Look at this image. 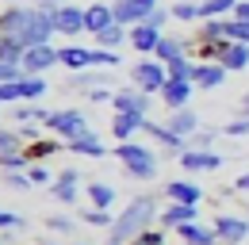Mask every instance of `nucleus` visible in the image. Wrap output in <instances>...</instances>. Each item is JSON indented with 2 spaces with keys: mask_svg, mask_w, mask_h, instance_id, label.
Returning a JSON list of instances; mask_svg holds the SVG:
<instances>
[{
  "mask_svg": "<svg viewBox=\"0 0 249 245\" xmlns=\"http://www.w3.org/2000/svg\"><path fill=\"white\" fill-rule=\"evenodd\" d=\"M211 226L222 245H242L249 238V218H242V214H215Z\"/></svg>",
  "mask_w": 249,
  "mask_h": 245,
  "instance_id": "423d86ee",
  "label": "nucleus"
},
{
  "mask_svg": "<svg viewBox=\"0 0 249 245\" xmlns=\"http://www.w3.org/2000/svg\"><path fill=\"white\" fill-rule=\"evenodd\" d=\"M111 69V65H119V50H104V46H92V69Z\"/></svg>",
  "mask_w": 249,
  "mask_h": 245,
  "instance_id": "ea45409f",
  "label": "nucleus"
},
{
  "mask_svg": "<svg viewBox=\"0 0 249 245\" xmlns=\"http://www.w3.org/2000/svg\"><path fill=\"white\" fill-rule=\"evenodd\" d=\"M123 42H130V27H123V23H111L96 35V46H104V50H119Z\"/></svg>",
  "mask_w": 249,
  "mask_h": 245,
  "instance_id": "bb28decb",
  "label": "nucleus"
},
{
  "mask_svg": "<svg viewBox=\"0 0 249 245\" xmlns=\"http://www.w3.org/2000/svg\"><path fill=\"white\" fill-rule=\"evenodd\" d=\"M50 65H62L54 42H46V46H27V50H23V73H27V77H42Z\"/></svg>",
  "mask_w": 249,
  "mask_h": 245,
  "instance_id": "0eeeda50",
  "label": "nucleus"
},
{
  "mask_svg": "<svg viewBox=\"0 0 249 245\" xmlns=\"http://www.w3.org/2000/svg\"><path fill=\"white\" fill-rule=\"evenodd\" d=\"M192 54V38H180V35H161V42H157L154 58L157 61H177V58H188Z\"/></svg>",
  "mask_w": 249,
  "mask_h": 245,
  "instance_id": "dca6fc26",
  "label": "nucleus"
},
{
  "mask_svg": "<svg viewBox=\"0 0 249 245\" xmlns=\"http://www.w3.org/2000/svg\"><path fill=\"white\" fill-rule=\"evenodd\" d=\"M27 176H31V184H46V180H50V173H46V165H42V161H31Z\"/></svg>",
  "mask_w": 249,
  "mask_h": 245,
  "instance_id": "09e8293b",
  "label": "nucleus"
},
{
  "mask_svg": "<svg viewBox=\"0 0 249 245\" xmlns=\"http://www.w3.org/2000/svg\"><path fill=\"white\" fill-rule=\"evenodd\" d=\"M58 58L69 73H81V69H92V50L89 46H62L58 50Z\"/></svg>",
  "mask_w": 249,
  "mask_h": 245,
  "instance_id": "5701e85b",
  "label": "nucleus"
},
{
  "mask_svg": "<svg viewBox=\"0 0 249 245\" xmlns=\"http://www.w3.org/2000/svg\"><path fill=\"white\" fill-rule=\"evenodd\" d=\"M130 245H165V234L150 226V230H142V234H138V238H134Z\"/></svg>",
  "mask_w": 249,
  "mask_h": 245,
  "instance_id": "c03bdc74",
  "label": "nucleus"
},
{
  "mask_svg": "<svg viewBox=\"0 0 249 245\" xmlns=\"http://www.w3.org/2000/svg\"><path fill=\"white\" fill-rule=\"evenodd\" d=\"M23 42H16L12 35H0V65H23Z\"/></svg>",
  "mask_w": 249,
  "mask_h": 245,
  "instance_id": "7c9ffc66",
  "label": "nucleus"
},
{
  "mask_svg": "<svg viewBox=\"0 0 249 245\" xmlns=\"http://www.w3.org/2000/svg\"><path fill=\"white\" fill-rule=\"evenodd\" d=\"M65 150L77 153V157H107V150H104V142H100V134H96V130H85V134H81V138H73Z\"/></svg>",
  "mask_w": 249,
  "mask_h": 245,
  "instance_id": "4be33fe9",
  "label": "nucleus"
},
{
  "mask_svg": "<svg viewBox=\"0 0 249 245\" xmlns=\"http://www.w3.org/2000/svg\"><path fill=\"white\" fill-rule=\"evenodd\" d=\"M234 16H238V19H249V0H238V8H234Z\"/></svg>",
  "mask_w": 249,
  "mask_h": 245,
  "instance_id": "864d4df0",
  "label": "nucleus"
},
{
  "mask_svg": "<svg viewBox=\"0 0 249 245\" xmlns=\"http://www.w3.org/2000/svg\"><path fill=\"white\" fill-rule=\"evenodd\" d=\"M111 107L115 111H138V115H150V92L142 88H119L115 96H111Z\"/></svg>",
  "mask_w": 249,
  "mask_h": 245,
  "instance_id": "4468645a",
  "label": "nucleus"
},
{
  "mask_svg": "<svg viewBox=\"0 0 249 245\" xmlns=\"http://www.w3.org/2000/svg\"><path fill=\"white\" fill-rule=\"evenodd\" d=\"M226 38H234V42H249V19L230 16V19H226Z\"/></svg>",
  "mask_w": 249,
  "mask_h": 245,
  "instance_id": "4c0bfd02",
  "label": "nucleus"
},
{
  "mask_svg": "<svg viewBox=\"0 0 249 245\" xmlns=\"http://www.w3.org/2000/svg\"><path fill=\"white\" fill-rule=\"evenodd\" d=\"M46 226H50L54 234H69V230H73V218H69V214H50Z\"/></svg>",
  "mask_w": 249,
  "mask_h": 245,
  "instance_id": "a18cd8bd",
  "label": "nucleus"
},
{
  "mask_svg": "<svg viewBox=\"0 0 249 245\" xmlns=\"http://www.w3.org/2000/svg\"><path fill=\"white\" fill-rule=\"evenodd\" d=\"M81 218H85L89 226H100V230H111V226H115V214H111V211H100V207H89Z\"/></svg>",
  "mask_w": 249,
  "mask_h": 245,
  "instance_id": "e433bc0d",
  "label": "nucleus"
},
{
  "mask_svg": "<svg viewBox=\"0 0 249 245\" xmlns=\"http://www.w3.org/2000/svg\"><path fill=\"white\" fill-rule=\"evenodd\" d=\"M180 169H184L188 176H192V173H218V169H222V157H218L215 150H192V146H188V150L180 153Z\"/></svg>",
  "mask_w": 249,
  "mask_h": 245,
  "instance_id": "9b49d317",
  "label": "nucleus"
},
{
  "mask_svg": "<svg viewBox=\"0 0 249 245\" xmlns=\"http://www.w3.org/2000/svg\"><path fill=\"white\" fill-rule=\"evenodd\" d=\"M142 130H146V134L154 138L157 146H169V150H180V153L188 150V146H184L188 138H180L177 130H169V122H150V119H146V126H142Z\"/></svg>",
  "mask_w": 249,
  "mask_h": 245,
  "instance_id": "412c9836",
  "label": "nucleus"
},
{
  "mask_svg": "<svg viewBox=\"0 0 249 245\" xmlns=\"http://www.w3.org/2000/svg\"><path fill=\"white\" fill-rule=\"evenodd\" d=\"M130 81H134V88L157 96V92L165 88V81H169V69H165V61H157L154 54H142V58L130 65Z\"/></svg>",
  "mask_w": 249,
  "mask_h": 245,
  "instance_id": "20e7f679",
  "label": "nucleus"
},
{
  "mask_svg": "<svg viewBox=\"0 0 249 245\" xmlns=\"http://www.w3.org/2000/svg\"><path fill=\"white\" fill-rule=\"evenodd\" d=\"M62 146L65 142L54 138V134H50V138H35V142H27V157H31V161H42V157H54Z\"/></svg>",
  "mask_w": 249,
  "mask_h": 245,
  "instance_id": "c756f323",
  "label": "nucleus"
},
{
  "mask_svg": "<svg viewBox=\"0 0 249 245\" xmlns=\"http://www.w3.org/2000/svg\"><path fill=\"white\" fill-rule=\"evenodd\" d=\"M0 230H23V218L16 211H0Z\"/></svg>",
  "mask_w": 249,
  "mask_h": 245,
  "instance_id": "de8ad7c7",
  "label": "nucleus"
},
{
  "mask_svg": "<svg viewBox=\"0 0 249 245\" xmlns=\"http://www.w3.org/2000/svg\"><path fill=\"white\" fill-rule=\"evenodd\" d=\"M23 150V134L19 130H0V157L4 153H19Z\"/></svg>",
  "mask_w": 249,
  "mask_h": 245,
  "instance_id": "58836bf2",
  "label": "nucleus"
},
{
  "mask_svg": "<svg viewBox=\"0 0 249 245\" xmlns=\"http://www.w3.org/2000/svg\"><path fill=\"white\" fill-rule=\"evenodd\" d=\"M177 234H180V242H184V245H215L218 242L215 226H203V222H188V226H180Z\"/></svg>",
  "mask_w": 249,
  "mask_h": 245,
  "instance_id": "b1692460",
  "label": "nucleus"
},
{
  "mask_svg": "<svg viewBox=\"0 0 249 245\" xmlns=\"http://www.w3.org/2000/svg\"><path fill=\"white\" fill-rule=\"evenodd\" d=\"M54 31L58 35H85V8L81 4H58L54 8Z\"/></svg>",
  "mask_w": 249,
  "mask_h": 245,
  "instance_id": "9d476101",
  "label": "nucleus"
},
{
  "mask_svg": "<svg viewBox=\"0 0 249 245\" xmlns=\"http://www.w3.org/2000/svg\"><path fill=\"white\" fill-rule=\"evenodd\" d=\"M157 218L154 195H134L123 207V214H115V226L107 230V245H130L142 230H150Z\"/></svg>",
  "mask_w": 249,
  "mask_h": 245,
  "instance_id": "f03ea898",
  "label": "nucleus"
},
{
  "mask_svg": "<svg viewBox=\"0 0 249 245\" xmlns=\"http://www.w3.org/2000/svg\"><path fill=\"white\" fill-rule=\"evenodd\" d=\"M50 195H54L58 203H65V207H69V203L77 199V169H65L62 176L54 180V188H50Z\"/></svg>",
  "mask_w": 249,
  "mask_h": 245,
  "instance_id": "a878e982",
  "label": "nucleus"
},
{
  "mask_svg": "<svg viewBox=\"0 0 249 245\" xmlns=\"http://www.w3.org/2000/svg\"><path fill=\"white\" fill-rule=\"evenodd\" d=\"M4 4H19V0H4Z\"/></svg>",
  "mask_w": 249,
  "mask_h": 245,
  "instance_id": "6e6d98bb",
  "label": "nucleus"
},
{
  "mask_svg": "<svg viewBox=\"0 0 249 245\" xmlns=\"http://www.w3.org/2000/svg\"><path fill=\"white\" fill-rule=\"evenodd\" d=\"M222 69H230V73H242L249 69V42H234V38H226V42H218L215 46V58Z\"/></svg>",
  "mask_w": 249,
  "mask_h": 245,
  "instance_id": "6e6552de",
  "label": "nucleus"
},
{
  "mask_svg": "<svg viewBox=\"0 0 249 245\" xmlns=\"http://www.w3.org/2000/svg\"><path fill=\"white\" fill-rule=\"evenodd\" d=\"M165 69H169L173 81H192V85H196V61L192 58H177V61H169Z\"/></svg>",
  "mask_w": 249,
  "mask_h": 245,
  "instance_id": "473e14b6",
  "label": "nucleus"
},
{
  "mask_svg": "<svg viewBox=\"0 0 249 245\" xmlns=\"http://www.w3.org/2000/svg\"><path fill=\"white\" fill-rule=\"evenodd\" d=\"M0 169H4V173H27V169H31V157H27V150L4 153V157H0Z\"/></svg>",
  "mask_w": 249,
  "mask_h": 245,
  "instance_id": "72a5a7b5",
  "label": "nucleus"
},
{
  "mask_svg": "<svg viewBox=\"0 0 249 245\" xmlns=\"http://www.w3.org/2000/svg\"><path fill=\"white\" fill-rule=\"evenodd\" d=\"M19 134H23V142H35V138H42V134H38V126H23Z\"/></svg>",
  "mask_w": 249,
  "mask_h": 245,
  "instance_id": "603ef678",
  "label": "nucleus"
},
{
  "mask_svg": "<svg viewBox=\"0 0 249 245\" xmlns=\"http://www.w3.org/2000/svg\"><path fill=\"white\" fill-rule=\"evenodd\" d=\"M226 73H230V69H222L218 61H196V88H203V92L222 88Z\"/></svg>",
  "mask_w": 249,
  "mask_h": 245,
  "instance_id": "a211bd4d",
  "label": "nucleus"
},
{
  "mask_svg": "<svg viewBox=\"0 0 249 245\" xmlns=\"http://www.w3.org/2000/svg\"><path fill=\"white\" fill-rule=\"evenodd\" d=\"M111 8H115V23L134 27V23H146V19H150L157 0H111Z\"/></svg>",
  "mask_w": 249,
  "mask_h": 245,
  "instance_id": "1a4fd4ad",
  "label": "nucleus"
},
{
  "mask_svg": "<svg viewBox=\"0 0 249 245\" xmlns=\"http://www.w3.org/2000/svg\"><path fill=\"white\" fill-rule=\"evenodd\" d=\"M16 119H19V122H46V119H50V111L38 107V104H19V107H16Z\"/></svg>",
  "mask_w": 249,
  "mask_h": 245,
  "instance_id": "c9c22d12",
  "label": "nucleus"
},
{
  "mask_svg": "<svg viewBox=\"0 0 249 245\" xmlns=\"http://www.w3.org/2000/svg\"><path fill=\"white\" fill-rule=\"evenodd\" d=\"M165 195H169V203H192V207L203 203V188H199L196 180H173V184H165Z\"/></svg>",
  "mask_w": 249,
  "mask_h": 245,
  "instance_id": "f3484780",
  "label": "nucleus"
},
{
  "mask_svg": "<svg viewBox=\"0 0 249 245\" xmlns=\"http://www.w3.org/2000/svg\"><path fill=\"white\" fill-rule=\"evenodd\" d=\"M4 188H12V192H27V188H35V184H31L27 173H4Z\"/></svg>",
  "mask_w": 249,
  "mask_h": 245,
  "instance_id": "a19ab883",
  "label": "nucleus"
},
{
  "mask_svg": "<svg viewBox=\"0 0 249 245\" xmlns=\"http://www.w3.org/2000/svg\"><path fill=\"white\" fill-rule=\"evenodd\" d=\"M234 8H238V0H199L203 19H230Z\"/></svg>",
  "mask_w": 249,
  "mask_h": 245,
  "instance_id": "c85d7f7f",
  "label": "nucleus"
},
{
  "mask_svg": "<svg viewBox=\"0 0 249 245\" xmlns=\"http://www.w3.org/2000/svg\"><path fill=\"white\" fill-rule=\"evenodd\" d=\"M85 192H89V203L100 207V211H107V207L115 203V188H111V184H104V180H92Z\"/></svg>",
  "mask_w": 249,
  "mask_h": 245,
  "instance_id": "cd10ccee",
  "label": "nucleus"
},
{
  "mask_svg": "<svg viewBox=\"0 0 249 245\" xmlns=\"http://www.w3.org/2000/svg\"><path fill=\"white\" fill-rule=\"evenodd\" d=\"M161 35H165V31L150 27V23H134V27H130V46H134L138 54H154L157 42H161Z\"/></svg>",
  "mask_w": 249,
  "mask_h": 245,
  "instance_id": "6ab92c4d",
  "label": "nucleus"
},
{
  "mask_svg": "<svg viewBox=\"0 0 249 245\" xmlns=\"http://www.w3.org/2000/svg\"><path fill=\"white\" fill-rule=\"evenodd\" d=\"M234 192H242V195H249V173H242V176L234 180Z\"/></svg>",
  "mask_w": 249,
  "mask_h": 245,
  "instance_id": "3c124183",
  "label": "nucleus"
},
{
  "mask_svg": "<svg viewBox=\"0 0 249 245\" xmlns=\"http://www.w3.org/2000/svg\"><path fill=\"white\" fill-rule=\"evenodd\" d=\"M16 100H27L23 81H0V107L4 104H16Z\"/></svg>",
  "mask_w": 249,
  "mask_h": 245,
  "instance_id": "f704fd0d",
  "label": "nucleus"
},
{
  "mask_svg": "<svg viewBox=\"0 0 249 245\" xmlns=\"http://www.w3.org/2000/svg\"><path fill=\"white\" fill-rule=\"evenodd\" d=\"M111 96H115V92L107 88V85H96V88L89 92V100H92V104H111Z\"/></svg>",
  "mask_w": 249,
  "mask_h": 245,
  "instance_id": "8fccbe9b",
  "label": "nucleus"
},
{
  "mask_svg": "<svg viewBox=\"0 0 249 245\" xmlns=\"http://www.w3.org/2000/svg\"><path fill=\"white\" fill-rule=\"evenodd\" d=\"M169 12H173V19H180V23H196V19H203V12H199V0H177Z\"/></svg>",
  "mask_w": 249,
  "mask_h": 245,
  "instance_id": "2f4dec72",
  "label": "nucleus"
},
{
  "mask_svg": "<svg viewBox=\"0 0 249 245\" xmlns=\"http://www.w3.org/2000/svg\"><path fill=\"white\" fill-rule=\"evenodd\" d=\"M0 35H12L23 46H46L58 31H54V12L38 8V4H8L0 12Z\"/></svg>",
  "mask_w": 249,
  "mask_h": 245,
  "instance_id": "f257e3e1",
  "label": "nucleus"
},
{
  "mask_svg": "<svg viewBox=\"0 0 249 245\" xmlns=\"http://www.w3.org/2000/svg\"><path fill=\"white\" fill-rule=\"evenodd\" d=\"M242 115H249V92L242 96Z\"/></svg>",
  "mask_w": 249,
  "mask_h": 245,
  "instance_id": "5fc2aeb1",
  "label": "nucleus"
},
{
  "mask_svg": "<svg viewBox=\"0 0 249 245\" xmlns=\"http://www.w3.org/2000/svg\"><path fill=\"white\" fill-rule=\"evenodd\" d=\"M111 23H115L111 0H92V4L85 8V35H100V31L111 27Z\"/></svg>",
  "mask_w": 249,
  "mask_h": 245,
  "instance_id": "f8f14e48",
  "label": "nucleus"
},
{
  "mask_svg": "<svg viewBox=\"0 0 249 245\" xmlns=\"http://www.w3.org/2000/svg\"><path fill=\"white\" fill-rule=\"evenodd\" d=\"M157 218H161L165 230H180V226H188V222H199V207H192V203H169Z\"/></svg>",
  "mask_w": 249,
  "mask_h": 245,
  "instance_id": "2eb2a0df",
  "label": "nucleus"
},
{
  "mask_svg": "<svg viewBox=\"0 0 249 245\" xmlns=\"http://www.w3.org/2000/svg\"><path fill=\"white\" fill-rule=\"evenodd\" d=\"M192 92H196V85L192 81H165V88L157 92V100L169 107V111H180V107H188V100H192Z\"/></svg>",
  "mask_w": 249,
  "mask_h": 245,
  "instance_id": "ddd939ff",
  "label": "nucleus"
},
{
  "mask_svg": "<svg viewBox=\"0 0 249 245\" xmlns=\"http://www.w3.org/2000/svg\"><path fill=\"white\" fill-rule=\"evenodd\" d=\"M169 19H173V12L157 4L154 12H150V19H146V23H150V27H157V31H165V23H169Z\"/></svg>",
  "mask_w": 249,
  "mask_h": 245,
  "instance_id": "49530a36",
  "label": "nucleus"
},
{
  "mask_svg": "<svg viewBox=\"0 0 249 245\" xmlns=\"http://www.w3.org/2000/svg\"><path fill=\"white\" fill-rule=\"evenodd\" d=\"M169 130H177L180 138H192L196 130H199V115L192 111V107H180V111H169Z\"/></svg>",
  "mask_w": 249,
  "mask_h": 245,
  "instance_id": "393cba45",
  "label": "nucleus"
},
{
  "mask_svg": "<svg viewBox=\"0 0 249 245\" xmlns=\"http://www.w3.org/2000/svg\"><path fill=\"white\" fill-rule=\"evenodd\" d=\"M73 245H89V242H73Z\"/></svg>",
  "mask_w": 249,
  "mask_h": 245,
  "instance_id": "4d7b16f0",
  "label": "nucleus"
},
{
  "mask_svg": "<svg viewBox=\"0 0 249 245\" xmlns=\"http://www.w3.org/2000/svg\"><path fill=\"white\" fill-rule=\"evenodd\" d=\"M115 157H119V165L126 169V176H134V180H154L157 169H161V157L150 146H138V142H119Z\"/></svg>",
  "mask_w": 249,
  "mask_h": 245,
  "instance_id": "7ed1b4c3",
  "label": "nucleus"
},
{
  "mask_svg": "<svg viewBox=\"0 0 249 245\" xmlns=\"http://www.w3.org/2000/svg\"><path fill=\"white\" fill-rule=\"evenodd\" d=\"M46 130H50L54 138H62L65 146H69L73 138H81V134H85V130H92V126H89V119H85V111H77V107H65V111H50Z\"/></svg>",
  "mask_w": 249,
  "mask_h": 245,
  "instance_id": "39448f33",
  "label": "nucleus"
},
{
  "mask_svg": "<svg viewBox=\"0 0 249 245\" xmlns=\"http://www.w3.org/2000/svg\"><path fill=\"white\" fill-rule=\"evenodd\" d=\"M142 126H146V115H138V111H115V119H111V134H115L119 142H130V134L142 130Z\"/></svg>",
  "mask_w": 249,
  "mask_h": 245,
  "instance_id": "aec40b11",
  "label": "nucleus"
},
{
  "mask_svg": "<svg viewBox=\"0 0 249 245\" xmlns=\"http://www.w3.org/2000/svg\"><path fill=\"white\" fill-rule=\"evenodd\" d=\"M222 130H226L230 138H246V134H249V115H242V119H230Z\"/></svg>",
  "mask_w": 249,
  "mask_h": 245,
  "instance_id": "79ce46f5",
  "label": "nucleus"
},
{
  "mask_svg": "<svg viewBox=\"0 0 249 245\" xmlns=\"http://www.w3.org/2000/svg\"><path fill=\"white\" fill-rule=\"evenodd\" d=\"M215 138H218V130H196L192 134V150H211Z\"/></svg>",
  "mask_w": 249,
  "mask_h": 245,
  "instance_id": "37998d69",
  "label": "nucleus"
}]
</instances>
